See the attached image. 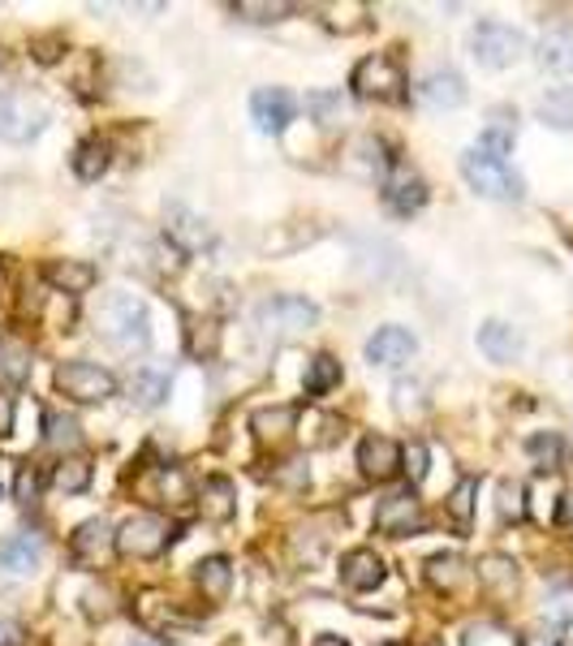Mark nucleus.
Returning a JSON list of instances; mask_svg holds the SVG:
<instances>
[{
  "mask_svg": "<svg viewBox=\"0 0 573 646\" xmlns=\"http://www.w3.org/2000/svg\"><path fill=\"white\" fill-rule=\"evenodd\" d=\"M129 393H134V401H138L142 410H155V406L169 397V375H164V371H138V375L129 380Z\"/></svg>",
  "mask_w": 573,
  "mask_h": 646,
  "instance_id": "2f4dec72",
  "label": "nucleus"
},
{
  "mask_svg": "<svg viewBox=\"0 0 573 646\" xmlns=\"http://www.w3.org/2000/svg\"><path fill=\"white\" fill-rule=\"evenodd\" d=\"M173 538H177V526H173V522H164V518H155V513H134V518L116 531V551H121L125 560H155V556H164V551L173 547Z\"/></svg>",
  "mask_w": 573,
  "mask_h": 646,
  "instance_id": "39448f33",
  "label": "nucleus"
},
{
  "mask_svg": "<svg viewBox=\"0 0 573 646\" xmlns=\"http://www.w3.org/2000/svg\"><path fill=\"white\" fill-rule=\"evenodd\" d=\"M315 646H345V643H341V638H333V634H324V638H320Z\"/></svg>",
  "mask_w": 573,
  "mask_h": 646,
  "instance_id": "864d4df0",
  "label": "nucleus"
},
{
  "mask_svg": "<svg viewBox=\"0 0 573 646\" xmlns=\"http://www.w3.org/2000/svg\"><path fill=\"white\" fill-rule=\"evenodd\" d=\"M164 237H169L182 254H195V250L212 246V228H208V220H203L199 212H190V208H182V203L164 208Z\"/></svg>",
  "mask_w": 573,
  "mask_h": 646,
  "instance_id": "9b49d317",
  "label": "nucleus"
},
{
  "mask_svg": "<svg viewBox=\"0 0 573 646\" xmlns=\"http://www.w3.org/2000/svg\"><path fill=\"white\" fill-rule=\"evenodd\" d=\"M129 646H155V643H129Z\"/></svg>",
  "mask_w": 573,
  "mask_h": 646,
  "instance_id": "5fc2aeb1",
  "label": "nucleus"
},
{
  "mask_svg": "<svg viewBox=\"0 0 573 646\" xmlns=\"http://www.w3.org/2000/svg\"><path fill=\"white\" fill-rule=\"evenodd\" d=\"M384 203L393 208L397 215H410L419 212L423 203H427V182L410 169V164H401V160H393V169L384 173Z\"/></svg>",
  "mask_w": 573,
  "mask_h": 646,
  "instance_id": "9d476101",
  "label": "nucleus"
},
{
  "mask_svg": "<svg viewBox=\"0 0 573 646\" xmlns=\"http://www.w3.org/2000/svg\"><path fill=\"white\" fill-rule=\"evenodd\" d=\"M465 646H518L505 630H491V625H474L465 630Z\"/></svg>",
  "mask_w": 573,
  "mask_h": 646,
  "instance_id": "49530a36",
  "label": "nucleus"
},
{
  "mask_svg": "<svg viewBox=\"0 0 573 646\" xmlns=\"http://www.w3.org/2000/svg\"><path fill=\"white\" fill-rule=\"evenodd\" d=\"M26 643V630H22V621H13V617H0V646H22Z\"/></svg>",
  "mask_w": 573,
  "mask_h": 646,
  "instance_id": "09e8293b",
  "label": "nucleus"
},
{
  "mask_svg": "<svg viewBox=\"0 0 573 646\" xmlns=\"http://www.w3.org/2000/svg\"><path fill=\"white\" fill-rule=\"evenodd\" d=\"M349 87H353V96H358V100L397 104V100H406V87H410V83H406V70H401V61H397V57L375 52V57L358 61V70H353Z\"/></svg>",
  "mask_w": 573,
  "mask_h": 646,
  "instance_id": "f257e3e1",
  "label": "nucleus"
},
{
  "mask_svg": "<svg viewBox=\"0 0 573 646\" xmlns=\"http://www.w3.org/2000/svg\"><path fill=\"white\" fill-rule=\"evenodd\" d=\"M307 427H311V435H307L311 448H328V444L341 435V419H337V414H320V410H311V414H307Z\"/></svg>",
  "mask_w": 573,
  "mask_h": 646,
  "instance_id": "ea45409f",
  "label": "nucleus"
},
{
  "mask_svg": "<svg viewBox=\"0 0 573 646\" xmlns=\"http://www.w3.org/2000/svg\"><path fill=\"white\" fill-rule=\"evenodd\" d=\"M13 500H17V505H35V500H39V474H35V465H17Z\"/></svg>",
  "mask_w": 573,
  "mask_h": 646,
  "instance_id": "a18cd8bd",
  "label": "nucleus"
},
{
  "mask_svg": "<svg viewBox=\"0 0 573 646\" xmlns=\"http://www.w3.org/2000/svg\"><path fill=\"white\" fill-rule=\"evenodd\" d=\"M57 393H65L78 406H100V401L116 397V375L87 358H70L57 367Z\"/></svg>",
  "mask_w": 573,
  "mask_h": 646,
  "instance_id": "20e7f679",
  "label": "nucleus"
},
{
  "mask_svg": "<svg viewBox=\"0 0 573 646\" xmlns=\"http://www.w3.org/2000/svg\"><path fill=\"white\" fill-rule=\"evenodd\" d=\"M526 452L535 457V465H539V470H557V465H561V457H565V439H561L557 431H539V435H531V439H526Z\"/></svg>",
  "mask_w": 573,
  "mask_h": 646,
  "instance_id": "473e14b6",
  "label": "nucleus"
},
{
  "mask_svg": "<svg viewBox=\"0 0 573 646\" xmlns=\"http://www.w3.org/2000/svg\"><path fill=\"white\" fill-rule=\"evenodd\" d=\"M496 513H500V522H522L526 518V487L522 483H500Z\"/></svg>",
  "mask_w": 573,
  "mask_h": 646,
  "instance_id": "e433bc0d",
  "label": "nucleus"
},
{
  "mask_svg": "<svg viewBox=\"0 0 573 646\" xmlns=\"http://www.w3.org/2000/svg\"><path fill=\"white\" fill-rule=\"evenodd\" d=\"M254 323L267 332V336H298V332H311L320 323V311L307 302V298H267L254 307Z\"/></svg>",
  "mask_w": 573,
  "mask_h": 646,
  "instance_id": "0eeeda50",
  "label": "nucleus"
},
{
  "mask_svg": "<svg viewBox=\"0 0 573 646\" xmlns=\"http://www.w3.org/2000/svg\"><path fill=\"white\" fill-rule=\"evenodd\" d=\"M419 104L436 108V112H445V108H461L465 104V78H461L458 70H432L423 83H419Z\"/></svg>",
  "mask_w": 573,
  "mask_h": 646,
  "instance_id": "2eb2a0df",
  "label": "nucleus"
},
{
  "mask_svg": "<svg viewBox=\"0 0 573 646\" xmlns=\"http://www.w3.org/2000/svg\"><path fill=\"white\" fill-rule=\"evenodd\" d=\"M233 13H241L246 22H276V17H285V13H294V4H267V0H237L233 4Z\"/></svg>",
  "mask_w": 573,
  "mask_h": 646,
  "instance_id": "c03bdc74",
  "label": "nucleus"
},
{
  "mask_svg": "<svg viewBox=\"0 0 573 646\" xmlns=\"http://www.w3.org/2000/svg\"><path fill=\"white\" fill-rule=\"evenodd\" d=\"M307 393L311 397H324V393H333L337 384H341V362L333 358V353H315L311 358V367H307Z\"/></svg>",
  "mask_w": 573,
  "mask_h": 646,
  "instance_id": "c85d7f7f",
  "label": "nucleus"
},
{
  "mask_svg": "<svg viewBox=\"0 0 573 646\" xmlns=\"http://www.w3.org/2000/svg\"><path fill=\"white\" fill-rule=\"evenodd\" d=\"M384 646H397V643H384Z\"/></svg>",
  "mask_w": 573,
  "mask_h": 646,
  "instance_id": "13d9d810",
  "label": "nucleus"
},
{
  "mask_svg": "<svg viewBox=\"0 0 573 646\" xmlns=\"http://www.w3.org/2000/svg\"><path fill=\"white\" fill-rule=\"evenodd\" d=\"M43 560V543L35 535H9L0 543V569L9 573H30Z\"/></svg>",
  "mask_w": 573,
  "mask_h": 646,
  "instance_id": "5701e85b",
  "label": "nucleus"
},
{
  "mask_svg": "<svg viewBox=\"0 0 573 646\" xmlns=\"http://www.w3.org/2000/svg\"><path fill=\"white\" fill-rule=\"evenodd\" d=\"M43 444L48 448H78L83 444V431H78V423L70 419V414H48L43 419Z\"/></svg>",
  "mask_w": 573,
  "mask_h": 646,
  "instance_id": "f704fd0d",
  "label": "nucleus"
},
{
  "mask_svg": "<svg viewBox=\"0 0 573 646\" xmlns=\"http://www.w3.org/2000/svg\"><path fill=\"white\" fill-rule=\"evenodd\" d=\"M109 160H113L109 142H104V138H87V142H78V151H74V173H78L83 182H100V177L109 173Z\"/></svg>",
  "mask_w": 573,
  "mask_h": 646,
  "instance_id": "393cba45",
  "label": "nucleus"
},
{
  "mask_svg": "<svg viewBox=\"0 0 573 646\" xmlns=\"http://www.w3.org/2000/svg\"><path fill=\"white\" fill-rule=\"evenodd\" d=\"M52 487L65 496H83L91 487V461L87 457H61L52 470Z\"/></svg>",
  "mask_w": 573,
  "mask_h": 646,
  "instance_id": "a878e982",
  "label": "nucleus"
},
{
  "mask_svg": "<svg viewBox=\"0 0 573 646\" xmlns=\"http://www.w3.org/2000/svg\"><path fill=\"white\" fill-rule=\"evenodd\" d=\"M0 375L9 384H26L30 380V349L17 345V340H4L0 345Z\"/></svg>",
  "mask_w": 573,
  "mask_h": 646,
  "instance_id": "72a5a7b5",
  "label": "nucleus"
},
{
  "mask_svg": "<svg viewBox=\"0 0 573 646\" xmlns=\"http://www.w3.org/2000/svg\"><path fill=\"white\" fill-rule=\"evenodd\" d=\"M478 582L491 591V595H513L518 591V569L509 556H487L478 564Z\"/></svg>",
  "mask_w": 573,
  "mask_h": 646,
  "instance_id": "cd10ccee",
  "label": "nucleus"
},
{
  "mask_svg": "<svg viewBox=\"0 0 573 646\" xmlns=\"http://www.w3.org/2000/svg\"><path fill=\"white\" fill-rule=\"evenodd\" d=\"M384 560L371 551V547H353V551H345L341 560V582L349 591H375L379 582H384Z\"/></svg>",
  "mask_w": 573,
  "mask_h": 646,
  "instance_id": "dca6fc26",
  "label": "nucleus"
},
{
  "mask_svg": "<svg viewBox=\"0 0 573 646\" xmlns=\"http://www.w3.org/2000/svg\"><path fill=\"white\" fill-rule=\"evenodd\" d=\"M298 419L302 414L294 406H272V410H254L250 414V427H254L259 444H281V439H289L298 431Z\"/></svg>",
  "mask_w": 573,
  "mask_h": 646,
  "instance_id": "4be33fe9",
  "label": "nucleus"
},
{
  "mask_svg": "<svg viewBox=\"0 0 573 646\" xmlns=\"http://www.w3.org/2000/svg\"><path fill=\"white\" fill-rule=\"evenodd\" d=\"M478 151H483V156H491V160H505V156L513 151V121H509V112H505V108H500V112H496V121L483 129Z\"/></svg>",
  "mask_w": 573,
  "mask_h": 646,
  "instance_id": "7c9ffc66",
  "label": "nucleus"
},
{
  "mask_svg": "<svg viewBox=\"0 0 573 646\" xmlns=\"http://www.w3.org/2000/svg\"><path fill=\"white\" fill-rule=\"evenodd\" d=\"M216 345H221L216 320H190V353H195V358H212Z\"/></svg>",
  "mask_w": 573,
  "mask_h": 646,
  "instance_id": "a19ab883",
  "label": "nucleus"
},
{
  "mask_svg": "<svg viewBox=\"0 0 573 646\" xmlns=\"http://www.w3.org/2000/svg\"><path fill=\"white\" fill-rule=\"evenodd\" d=\"M432 461V452H427V444L423 439H410L406 448H401V474H410V483H423L427 479V465Z\"/></svg>",
  "mask_w": 573,
  "mask_h": 646,
  "instance_id": "79ce46f5",
  "label": "nucleus"
},
{
  "mask_svg": "<svg viewBox=\"0 0 573 646\" xmlns=\"http://www.w3.org/2000/svg\"><path fill=\"white\" fill-rule=\"evenodd\" d=\"M427 526V518H423V509H419V500L410 496V492H397V496H384L379 505H375V531L388 538H406V535H419Z\"/></svg>",
  "mask_w": 573,
  "mask_h": 646,
  "instance_id": "1a4fd4ad",
  "label": "nucleus"
},
{
  "mask_svg": "<svg viewBox=\"0 0 573 646\" xmlns=\"http://www.w3.org/2000/svg\"><path fill=\"white\" fill-rule=\"evenodd\" d=\"M195 582H199V591L208 595V599H225L233 586V564L225 556H208V560H199V569H195Z\"/></svg>",
  "mask_w": 573,
  "mask_h": 646,
  "instance_id": "b1692460",
  "label": "nucleus"
},
{
  "mask_svg": "<svg viewBox=\"0 0 573 646\" xmlns=\"http://www.w3.org/2000/svg\"><path fill=\"white\" fill-rule=\"evenodd\" d=\"M557 522H561V526H573V487L561 496V505H557Z\"/></svg>",
  "mask_w": 573,
  "mask_h": 646,
  "instance_id": "3c124183",
  "label": "nucleus"
},
{
  "mask_svg": "<svg viewBox=\"0 0 573 646\" xmlns=\"http://www.w3.org/2000/svg\"><path fill=\"white\" fill-rule=\"evenodd\" d=\"M427 646H445V643H427Z\"/></svg>",
  "mask_w": 573,
  "mask_h": 646,
  "instance_id": "4d7b16f0",
  "label": "nucleus"
},
{
  "mask_svg": "<svg viewBox=\"0 0 573 646\" xmlns=\"http://www.w3.org/2000/svg\"><path fill=\"white\" fill-rule=\"evenodd\" d=\"M307 112H311L320 125H341L345 100L337 91H315V96H307Z\"/></svg>",
  "mask_w": 573,
  "mask_h": 646,
  "instance_id": "58836bf2",
  "label": "nucleus"
},
{
  "mask_svg": "<svg viewBox=\"0 0 573 646\" xmlns=\"http://www.w3.org/2000/svg\"><path fill=\"white\" fill-rule=\"evenodd\" d=\"M474 496H478V479H461L458 487H453V496H449V518L458 522L461 531L474 518Z\"/></svg>",
  "mask_w": 573,
  "mask_h": 646,
  "instance_id": "4c0bfd02",
  "label": "nucleus"
},
{
  "mask_svg": "<svg viewBox=\"0 0 573 646\" xmlns=\"http://www.w3.org/2000/svg\"><path fill=\"white\" fill-rule=\"evenodd\" d=\"M48 125V104L30 100L22 91H0V138L4 142H30Z\"/></svg>",
  "mask_w": 573,
  "mask_h": 646,
  "instance_id": "6e6552de",
  "label": "nucleus"
},
{
  "mask_svg": "<svg viewBox=\"0 0 573 646\" xmlns=\"http://www.w3.org/2000/svg\"><path fill=\"white\" fill-rule=\"evenodd\" d=\"M544 617L552 625H573V582H552L544 595Z\"/></svg>",
  "mask_w": 573,
  "mask_h": 646,
  "instance_id": "c9c22d12",
  "label": "nucleus"
},
{
  "mask_svg": "<svg viewBox=\"0 0 573 646\" xmlns=\"http://www.w3.org/2000/svg\"><path fill=\"white\" fill-rule=\"evenodd\" d=\"M478 349L491 362H513V358H522V332L500 320H487L478 327Z\"/></svg>",
  "mask_w": 573,
  "mask_h": 646,
  "instance_id": "412c9836",
  "label": "nucleus"
},
{
  "mask_svg": "<svg viewBox=\"0 0 573 646\" xmlns=\"http://www.w3.org/2000/svg\"><path fill=\"white\" fill-rule=\"evenodd\" d=\"M461 177H465L470 190L483 195V199H500V203H518V199H522V177H518L505 160L483 156L478 147H470V151L461 156Z\"/></svg>",
  "mask_w": 573,
  "mask_h": 646,
  "instance_id": "f03ea898",
  "label": "nucleus"
},
{
  "mask_svg": "<svg viewBox=\"0 0 573 646\" xmlns=\"http://www.w3.org/2000/svg\"><path fill=\"white\" fill-rule=\"evenodd\" d=\"M113 547H116V535L109 531V522H104V518L83 522V526H78V535L70 538V551H74V560H83V564H100Z\"/></svg>",
  "mask_w": 573,
  "mask_h": 646,
  "instance_id": "a211bd4d",
  "label": "nucleus"
},
{
  "mask_svg": "<svg viewBox=\"0 0 573 646\" xmlns=\"http://www.w3.org/2000/svg\"><path fill=\"white\" fill-rule=\"evenodd\" d=\"M414 353H419L414 332H406V327H397V323L379 327V332L366 340V362H371V367H401V362H410Z\"/></svg>",
  "mask_w": 573,
  "mask_h": 646,
  "instance_id": "ddd939ff",
  "label": "nucleus"
},
{
  "mask_svg": "<svg viewBox=\"0 0 573 646\" xmlns=\"http://www.w3.org/2000/svg\"><path fill=\"white\" fill-rule=\"evenodd\" d=\"M518 646H561V638L557 634H526Z\"/></svg>",
  "mask_w": 573,
  "mask_h": 646,
  "instance_id": "603ef678",
  "label": "nucleus"
},
{
  "mask_svg": "<svg viewBox=\"0 0 573 646\" xmlns=\"http://www.w3.org/2000/svg\"><path fill=\"white\" fill-rule=\"evenodd\" d=\"M539 65L552 74H573V22L548 26L539 39Z\"/></svg>",
  "mask_w": 573,
  "mask_h": 646,
  "instance_id": "aec40b11",
  "label": "nucleus"
},
{
  "mask_svg": "<svg viewBox=\"0 0 573 646\" xmlns=\"http://www.w3.org/2000/svg\"><path fill=\"white\" fill-rule=\"evenodd\" d=\"M195 505L203 513V522H233L237 513V492L229 479H203V487L195 492Z\"/></svg>",
  "mask_w": 573,
  "mask_h": 646,
  "instance_id": "6ab92c4d",
  "label": "nucleus"
},
{
  "mask_svg": "<svg viewBox=\"0 0 573 646\" xmlns=\"http://www.w3.org/2000/svg\"><path fill=\"white\" fill-rule=\"evenodd\" d=\"M427 582H432L436 591H458L461 582H465V560H461L458 551L432 556V560H427Z\"/></svg>",
  "mask_w": 573,
  "mask_h": 646,
  "instance_id": "c756f323",
  "label": "nucleus"
},
{
  "mask_svg": "<svg viewBox=\"0 0 573 646\" xmlns=\"http://www.w3.org/2000/svg\"><path fill=\"white\" fill-rule=\"evenodd\" d=\"M294 96L289 91H281V87H263V91H254L250 96V116H254V125L263 129V134H281L289 121H294Z\"/></svg>",
  "mask_w": 573,
  "mask_h": 646,
  "instance_id": "4468645a",
  "label": "nucleus"
},
{
  "mask_svg": "<svg viewBox=\"0 0 573 646\" xmlns=\"http://www.w3.org/2000/svg\"><path fill=\"white\" fill-rule=\"evenodd\" d=\"M0 65H4V48H0Z\"/></svg>",
  "mask_w": 573,
  "mask_h": 646,
  "instance_id": "6e6d98bb",
  "label": "nucleus"
},
{
  "mask_svg": "<svg viewBox=\"0 0 573 646\" xmlns=\"http://www.w3.org/2000/svg\"><path fill=\"white\" fill-rule=\"evenodd\" d=\"M13 435V397L0 388V439Z\"/></svg>",
  "mask_w": 573,
  "mask_h": 646,
  "instance_id": "8fccbe9b",
  "label": "nucleus"
},
{
  "mask_svg": "<svg viewBox=\"0 0 573 646\" xmlns=\"http://www.w3.org/2000/svg\"><path fill=\"white\" fill-rule=\"evenodd\" d=\"M470 52H474L478 65H487V70H505V65L522 61V52H526V35L513 30V26H505V22H478V26L470 30Z\"/></svg>",
  "mask_w": 573,
  "mask_h": 646,
  "instance_id": "423d86ee",
  "label": "nucleus"
},
{
  "mask_svg": "<svg viewBox=\"0 0 573 646\" xmlns=\"http://www.w3.org/2000/svg\"><path fill=\"white\" fill-rule=\"evenodd\" d=\"M30 52H35V61L52 65V61L65 52V39H61V35H43V39H35V44H30Z\"/></svg>",
  "mask_w": 573,
  "mask_h": 646,
  "instance_id": "de8ad7c7",
  "label": "nucleus"
},
{
  "mask_svg": "<svg viewBox=\"0 0 573 646\" xmlns=\"http://www.w3.org/2000/svg\"><path fill=\"white\" fill-rule=\"evenodd\" d=\"M272 483H281V487H289V492H307L311 470H307V461H302V457H285V461L272 470Z\"/></svg>",
  "mask_w": 573,
  "mask_h": 646,
  "instance_id": "37998d69",
  "label": "nucleus"
},
{
  "mask_svg": "<svg viewBox=\"0 0 573 646\" xmlns=\"http://www.w3.org/2000/svg\"><path fill=\"white\" fill-rule=\"evenodd\" d=\"M43 281L57 289V294H87L96 281H100V272L91 268V263H78V259H52L48 268H43Z\"/></svg>",
  "mask_w": 573,
  "mask_h": 646,
  "instance_id": "f3484780",
  "label": "nucleus"
},
{
  "mask_svg": "<svg viewBox=\"0 0 573 646\" xmlns=\"http://www.w3.org/2000/svg\"><path fill=\"white\" fill-rule=\"evenodd\" d=\"M100 323H104V336L113 340L116 349L134 353V349H147L151 345V320H147V307L134 302L129 294H116L104 302L100 311Z\"/></svg>",
  "mask_w": 573,
  "mask_h": 646,
  "instance_id": "7ed1b4c3",
  "label": "nucleus"
},
{
  "mask_svg": "<svg viewBox=\"0 0 573 646\" xmlns=\"http://www.w3.org/2000/svg\"><path fill=\"white\" fill-rule=\"evenodd\" d=\"M539 121L552 129H573V87H552L539 96Z\"/></svg>",
  "mask_w": 573,
  "mask_h": 646,
  "instance_id": "bb28decb",
  "label": "nucleus"
},
{
  "mask_svg": "<svg viewBox=\"0 0 573 646\" xmlns=\"http://www.w3.org/2000/svg\"><path fill=\"white\" fill-rule=\"evenodd\" d=\"M358 465L371 483H393L401 474V444H393L388 435H366L358 444Z\"/></svg>",
  "mask_w": 573,
  "mask_h": 646,
  "instance_id": "f8f14e48",
  "label": "nucleus"
}]
</instances>
